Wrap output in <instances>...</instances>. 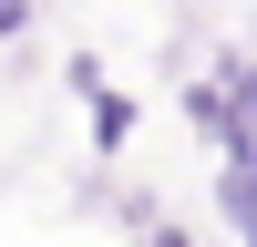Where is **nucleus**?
Wrapping results in <instances>:
<instances>
[{
  "instance_id": "nucleus-1",
  "label": "nucleus",
  "mask_w": 257,
  "mask_h": 247,
  "mask_svg": "<svg viewBox=\"0 0 257 247\" xmlns=\"http://www.w3.org/2000/svg\"><path fill=\"white\" fill-rule=\"evenodd\" d=\"M134 124H144V103L123 93V82L82 103V144H93V165H123V155H134Z\"/></svg>"
},
{
  "instance_id": "nucleus-2",
  "label": "nucleus",
  "mask_w": 257,
  "mask_h": 247,
  "mask_svg": "<svg viewBox=\"0 0 257 247\" xmlns=\"http://www.w3.org/2000/svg\"><path fill=\"white\" fill-rule=\"evenodd\" d=\"M175 113H185V134H206V155H216V134H226V93H216V72H185V82H175Z\"/></svg>"
},
{
  "instance_id": "nucleus-3",
  "label": "nucleus",
  "mask_w": 257,
  "mask_h": 247,
  "mask_svg": "<svg viewBox=\"0 0 257 247\" xmlns=\"http://www.w3.org/2000/svg\"><path fill=\"white\" fill-rule=\"evenodd\" d=\"M62 93H72V103L113 93V62H103V52H62Z\"/></svg>"
},
{
  "instance_id": "nucleus-4",
  "label": "nucleus",
  "mask_w": 257,
  "mask_h": 247,
  "mask_svg": "<svg viewBox=\"0 0 257 247\" xmlns=\"http://www.w3.org/2000/svg\"><path fill=\"white\" fill-rule=\"evenodd\" d=\"M52 11V0H0V41H31V21Z\"/></svg>"
},
{
  "instance_id": "nucleus-5",
  "label": "nucleus",
  "mask_w": 257,
  "mask_h": 247,
  "mask_svg": "<svg viewBox=\"0 0 257 247\" xmlns=\"http://www.w3.org/2000/svg\"><path fill=\"white\" fill-rule=\"evenodd\" d=\"M134 247H196V226H185V216H155V226H144Z\"/></svg>"
}]
</instances>
